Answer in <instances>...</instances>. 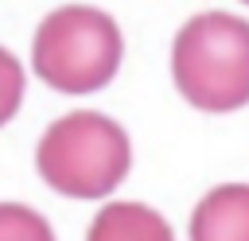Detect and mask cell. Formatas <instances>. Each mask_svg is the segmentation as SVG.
Instances as JSON below:
<instances>
[{
    "mask_svg": "<svg viewBox=\"0 0 249 241\" xmlns=\"http://www.w3.org/2000/svg\"><path fill=\"white\" fill-rule=\"evenodd\" d=\"M0 241H54V233L43 214L19 202H0Z\"/></svg>",
    "mask_w": 249,
    "mask_h": 241,
    "instance_id": "obj_6",
    "label": "cell"
},
{
    "mask_svg": "<svg viewBox=\"0 0 249 241\" xmlns=\"http://www.w3.org/2000/svg\"><path fill=\"white\" fill-rule=\"evenodd\" d=\"M86 241H175V237H171V225L152 206H144V202H109L93 218Z\"/></svg>",
    "mask_w": 249,
    "mask_h": 241,
    "instance_id": "obj_5",
    "label": "cell"
},
{
    "mask_svg": "<svg viewBox=\"0 0 249 241\" xmlns=\"http://www.w3.org/2000/svg\"><path fill=\"white\" fill-rule=\"evenodd\" d=\"M171 74L195 109H241L249 101V23L230 12L187 19L171 47Z\"/></svg>",
    "mask_w": 249,
    "mask_h": 241,
    "instance_id": "obj_1",
    "label": "cell"
},
{
    "mask_svg": "<svg viewBox=\"0 0 249 241\" xmlns=\"http://www.w3.org/2000/svg\"><path fill=\"white\" fill-rule=\"evenodd\" d=\"M132 152L121 124L101 113H70L54 120L35 152L43 183L70 198H101L128 175Z\"/></svg>",
    "mask_w": 249,
    "mask_h": 241,
    "instance_id": "obj_3",
    "label": "cell"
},
{
    "mask_svg": "<svg viewBox=\"0 0 249 241\" xmlns=\"http://www.w3.org/2000/svg\"><path fill=\"white\" fill-rule=\"evenodd\" d=\"M19 101H23V66L0 47V124L16 117Z\"/></svg>",
    "mask_w": 249,
    "mask_h": 241,
    "instance_id": "obj_7",
    "label": "cell"
},
{
    "mask_svg": "<svg viewBox=\"0 0 249 241\" xmlns=\"http://www.w3.org/2000/svg\"><path fill=\"white\" fill-rule=\"evenodd\" d=\"M191 241H249V187L230 183L210 190L195 206Z\"/></svg>",
    "mask_w": 249,
    "mask_h": 241,
    "instance_id": "obj_4",
    "label": "cell"
},
{
    "mask_svg": "<svg viewBox=\"0 0 249 241\" xmlns=\"http://www.w3.org/2000/svg\"><path fill=\"white\" fill-rule=\"evenodd\" d=\"M124 54L117 23L97 8H58L51 12L31 43V70L58 93H97L113 82Z\"/></svg>",
    "mask_w": 249,
    "mask_h": 241,
    "instance_id": "obj_2",
    "label": "cell"
},
{
    "mask_svg": "<svg viewBox=\"0 0 249 241\" xmlns=\"http://www.w3.org/2000/svg\"><path fill=\"white\" fill-rule=\"evenodd\" d=\"M241 4H249V0H241Z\"/></svg>",
    "mask_w": 249,
    "mask_h": 241,
    "instance_id": "obj_8",
    "label": "cell"
}]
</instances>
